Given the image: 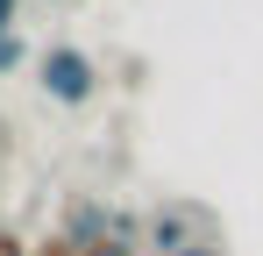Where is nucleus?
Segmentation results:
<instances>
[{
	"instance_id": "obj_1",
	"label": "nucleus",
	"mask_w": 263,
	"mask_h": 256,
	"mask_svg": "<svg viewBox=\"0 0 263 256\" xmlns=\"http://www.w3.org/2000/svg\"><path fill=\"white\" fill-rule=\"evenodd\" d=\"M36 85H43L57 107H86L92 93H100V64H92L79 43H50L43 57H36Z\"/></svg>"
},
{
	"instance_id": "obj_2",
	"label": "nucleus",
	"mask_w": 263,
	"mask_h": 256,
	"mask_svg": "<svg viewBox=\"0 0 263 256\" xmlns=\"http://www.w3.org/2000/svg\"><path fill=\"white\" fill-rule=\"evenodd\" d=\"M206 221L192 207H164V213H149V256H185V249H199L192 235H199Z\"/></svg>"
},
{
	"instance_id": "obj_3",
	"label": "nucleus",
	"mask_w": 263,
	"mask_h": 256,
	"mask_svg": "<svg viewBox=\"0 0 263 256\" xmlns=\"http://www.w3.org/2000/svg\"><path fill=\"white\" fill-rule=\"evenodd\" d=\"M22 64H29V43L14 29V36H0V71H22Z\"/></svg>"
},
{
	"instance_id": "obj_4",
	"label": "nucleus",
	"mask_w": 263,
	"mask_h": 256,
	"mask_svg": "<svg viewBox=\"0 0 263 256\" xmlns=\"http://www.w3.org/2000/svg\"><path fill=\"white\" fill-rule=\"evenodd\" d=\"M29 256H86V249H71V242H64V235H50L43 249H29Z\"/></svg>"
},
{
	"instance_id": "obj_5",
	"label": "nucleus",
	"mask_w": 263,
	"mask_h": 256,
	"mask_svg": "<svg viewBox=\"0 0 263 256\" xmlns=\"http://www.w3.org/2000/svg\"><path fill=\"white\" fill-rule=\"evenodd\" d=\"M14 22H22V0H0V36H14Z\"/></svg>"
},
{
	"instance_id": "obj_6",
	"label": "nucleus",
	"mask_w": 263,
	"mask_h": 256,
	"mask_svg": "<svg viewBox=\"0 0 263 256\" xmlns=\"http://www.w3.org/2000/svg\"><path fill=\"white\" fill-rule=\"evenodd\" d=\"M0 256H29V249H22V242H14V235H0Z\"/></svg>"
},
{
	"instance_id": "obj_7",
	"label": "nucleus",
	"mask_w": 263,
	"mask_h": 256,
	"mask_svg": "<svg viewBox=\"0 0 263 256\" xmlns=\"http://www.w3.org/2000/svg\"><path fill=\"white\" fill-rule=\"evenodd\" d=\"M185 256H220V249H214V242H199V249H185Z\"/></svg>"
}]
</instances>
